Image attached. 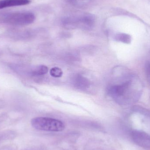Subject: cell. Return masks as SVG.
<instances>
[{
  "label": "cell",
  "instance_id": "1",
  "mask_svg": "<svg viewBox=\"0 0 150 150\" xmlns=\"http://www.w3.org/2000/svg\"><path fill=\"white\" fill-rule=\"evenodd\" d=\"M35 15L29 11H18L5 13L1 16L3 23L15 26H25L35 21Z\"/></svg>",
  "mask_w": 150,
  "mask_h": 150
},
{
  "label": "cell",
  "instance_id": "2",
  "mask_svg": "<svg viewBox=\"0 0 150 150\" xmlns=\"http://www.w3.org/2000/svg\"><path fill=\"white\" fill-rule=\"evenodd\" d=\"M31 123L34 128L42 131L62 132L65 129L63 122L48 117H36L31 120Z\"/></svg>",
  "mask_w": 150,
  "mask_h": 150
},
{
  "label": "cell",
  "instance_id": "3",
  "mask_svg": "<svg viewBox=\"0 0 150 150\" xmlns=\"http://www.w3.org/2000/svg\"><path fill=\"white\" fill-rule=\"evenodd\" d=\"M95 17L89 13L74 15L64 18L62 23L64 26L68 28L80 27L84 29H90L94 25Z\"/></svg>",
  "mask_w": 150,
  "mask_h": 150
},
{
  "label": "cell",
  "instance_id": "4",
  "mask_svg": "<svg viewBox=\"0 0 150 150\" xmlns=\"http://www.w3.org/2000/svg\"><path fill=\"white\" fill-rule=\"evenodd\" d=\"M31 2L30 0H1L0 1V9L27 5Z\"/></svg>",
  "mask_w": 150,
  "mask_h": 150
},
{
  "label": "cell",
  "instance_id": "5",
  "mask_svg": "<svg viewBox=\"0 0 150 150\" xmlns=\"http://www.w3.org/2000/svg\"><path fill=\"white\" fill-rule=\"evenodd\" d=\"M129 83H126L121 85L114 86L110 89V92L115 97H122L124 95L127 89Z\"/></svg>",
  "mask_w": 150,
  "mask_h": 150
},
{
  "label": "cell",
  "instance_id": "6",
  "mask_svg": "<svg viewBox=\"0 0 150 150\" xmlns=\"http://www.w3.org/2000/svg\"><path fill=\"white\" fill-rule=\"evenodd\" d=\"M48 68L44 65L38 66L32 71L31 74L33 76H40L44 75L47 73Z\"/></svg>",
  "mask_w": 150,
  "mask_h": 150
},
{
  "label": "cell",
  "instance_id": "7",
  "mask_svg": "<svg viewBox=\"0 0 150 150\" xmlns=\"http://www.w3.org/2000/svg\"><path fill=\"white\" fill-rule=\"evenodd\" d=\"M115 39L117 41H120L125 44H129L131 41V37L129 34L126 33H119L116 34Z\"/></svg>",
  "mask_w": 150,
  "mask_h": 150
},
{
  "label": "cell",
  "instance_id": "8",
  "mask_svg": "<svg viewBox=\"0 0 150 150\" xmlns=\"http://www.w3.org/2000/svg\"><path fill=\"white\" fill-rule=\"evenodd\" d=\"M50 75L55 78L61 77L62 76L63 72L62 70L59 67H54L50 70Z\"/></svg>",
  "mask_w": 150,
  "mask_h": 150
},
{
  "label": "cell",
  "instance_id": "9",
  "mask_svg": "<svg viewBox=\"0 0 150 150\" xmlns=\"http://www.w3.org/2000/svg\"><path fill=\"white\" fill-rule=\"evenodd\" d=\"M69 1L75 5H79L87 3L90 0H69Z\"/></svg>",
  "mask_w": 150,
  "mask_h": 150
},
{
  "label": "cell",
  "instance_id": "10",
  "mask_svg": "<svg viewBox=\"0 0 150 150\" xmlns=\"http://www.w3.org/2000/svg\"><path fill=\"white\" fill-rule=\"evenodd\" d=\"M146 71L148 77L150 79V62H148L146 64Z\"/></svg>",
  "mask_w": 150,
  "mask_h": 150
}]
</instances>
